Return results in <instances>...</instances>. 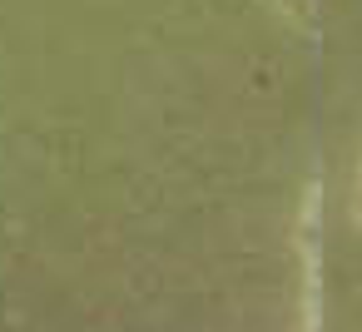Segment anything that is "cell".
<instances>
[]
</instances>
